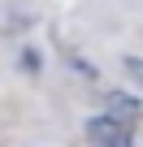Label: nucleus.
Segmentation results:
<instances>
[{
	"label": "nucleus",
	"instance_id": "f257e3e1",
	"mask_svg": "<svg viewBox=\"0 0 143 147\" xmlns=\"http://www.w3.org/2000/svg\"><path fill=\"white\" fill-rule=\"evenodd\" d=\"M87 138L100 143V147H130V143H134V130H130L126 117L104 113V117H91V121H87Z\"/></svg>",
	"mask_w": 143,
	"mask_h": 147
},
{
	"label": "nucleus",
	"instance_id": "f03ea898",
	"mask_svg": "<svg viewBox=\"0 0 143 147\" xmlns=\"http://www.w3.org/2000/svg\"><path fill=\"white\" fill-rule=\"evenodd\" d=\"M108 108H113V113H126V117L143 113V104H139L134 95H121V91H108Z\"/></svg>",
	"mask_w": 143,
	"mask_h": 147
},
{
	"label": "nucleus",
	"instance_id": "7ed1b4c3",
	"mask_svg": "<svg viewBox=\"0 0 143 147\" xmlns=\"http://www.w3.org/2000/svg\"><path fill=\"white\" fill-rule=\"evenodd\" d=\"M121 69H126L130 78H134V82L143 87V61H139V56H126V61H121Z\"/></svg>",
	"mask_w": 143,
	"mask_h": 147
}]
</instances>
